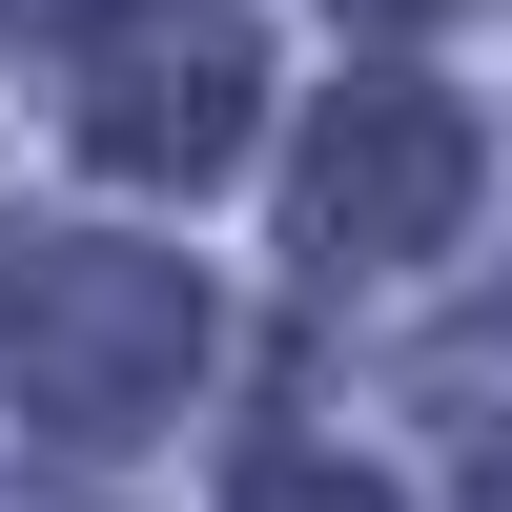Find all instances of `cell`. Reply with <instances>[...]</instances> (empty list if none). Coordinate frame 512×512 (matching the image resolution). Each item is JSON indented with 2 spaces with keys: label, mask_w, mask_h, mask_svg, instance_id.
Returning <instances> with one entry per match:
<instances>
[{
  "label": "cell",
  "mask_w": 512,
  "mask_h": 512,
  "mask_svg": "<svg viewBox=\"0 0 512 512\" xmlns=\"http://www.w3.org/2000/svg\"><path fill=\"white\" fill-rule=\"evenodd\" d=\"M246 103H267L246 21H185V0L103 21V62H82V144H103L123 185H205V164L246 144Z\"/></svg>",
  "instance_id": "cell-3"
},
{
  "label": "cell",
  "mask_w": 512,
  "mask_h": 512,
  "mask_svg": "<svg viewBox=\"0 0 512 512\" xmlns=\"http://www.w3.org/2000/svg\"><path fill=\"white\" fill-rule=\"evenodd\" d=\"M185 349H205V287H185V267H144V246H41L21 308H0V369H21L62 431L164 410V390H185Z\"/></svg>",
  "instance_id": "cell-1"
},
{
  "label": "cell",
  "mask_w": 512,
  "mask_h": 512,
  "mask_svg": "<svg viewBox=\"0 0 512 512\" xmlns=\"http://www.w3.org/2000/svg\"><path fill=\"white\" fill-rule=\"evenodd\" d=\"M246 512H390V492H369V472H267Z\"/></svg>",
  "instance_id": "cell-4"
},
{
  "label": "cell",
  "mask_w": 512,
  "mask_h": 512,
  "mask_svg": "<svg viewBox=\"0 0 512 512\" xmlns=\"http://www.w3.org/2000/svg\"><path fill=\"white\" fill-rule=\"evenodd\" d=\"M451 205H472V123L431 82H349L308 123V164H287V226L328 267H410V246H451Z\"/></svg>",
  "instance_id": "cell-2"
}]
</instances>
